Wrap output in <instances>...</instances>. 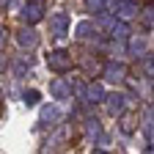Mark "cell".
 <instances>
[]
</instances>
